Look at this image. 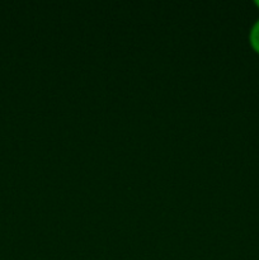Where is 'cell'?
Here are the masks:
<instances>
[{
	"instance_id": "cell-1",
	"label": "cell",
	"mask_w": 259,
	"mask_h": 260,
	"mask_svg": "<svg viewBox=\"0 0 259 260\" xmlns=\"http://www.w3.org/2000/svg\"><path fill=\"white\" fill-rule=\"evenodd\" d=\"M249 42H250L253 50L259 53V19L251 27L250 33H249Z\"/></svg>"
},
{
	"instance_id": "cell-2",
	"label": "cell",
	"mask_w": 259,
	"mask_h": 260,
	"mask_svg": "<svg viewBox=\"0 0 259 260\" xmlns=\"http://www.w3.org/2000/svg\"><path fill=\"white\" fill-rule=\"evenodd\" d=\"M255 5H258V7H259V0H256V2H255Z\"/></svg>"
}]
</instances>
